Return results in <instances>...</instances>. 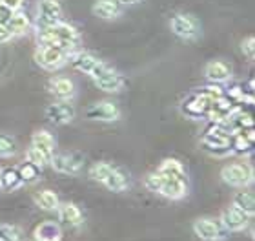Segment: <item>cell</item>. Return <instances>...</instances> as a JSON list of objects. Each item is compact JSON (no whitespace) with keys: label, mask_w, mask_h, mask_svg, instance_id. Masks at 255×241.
I'll list each match as a JSON object with an SVG mask.
<instances>
[{"label":"cell","mask_w":255,"mask_h":241,"mask_svg":"<svg viewBox=\"0 0 255 241\" xmlns=\"http://www.w3.org/2000/svg\"><path fill=\"white\" fill-rule=\"evenodd\" d=\"M38 42L40 46H60L64 49H69L79 42V33L73 26L57 22L53 26L44 27V31L38 35Z\"/></svg>","instance_id":"cell-1"},{"label":"cell","mask_w":255,"mask_h":241,"mask_svg":"<svg viewBox=\"0 0 255 241\" xmlns=\"http://www.w3.org/2000/svg\"><path fill=\"white\" fill-rule=\"evenodd\" d=\"M91 79L95 80V84L101 88V90L104 91H110V93H113V91H119L121 88H123L124 84V79L121 75H119L117 71L112 70L110 66H106L104 62H99V66H97L95 70L90 73Z\"/></svg>","instance_id":"cell-2"},{"label":"cell","mask_w":255,"mask_h":241,"mask_svg":"<svg viewBox=\"0 0 255 241\" xmlns=\"http://www.w3.org/2000/svg\"><path fill=\"white\" fill-rule=\"evenodd\" d=\"M68 49L60 48V46H40V49H37L35 59L42 68L46 70H57L68 60Z\"/></svg>","instance_id":"cell-3"},{"label":"cell","mask_w":255,"mask_h":241,"mask_svg":"<svg viewBox=\"0 0 255 241\" xmlns=\"http://www.w3.org/2000/svg\"><path fill=\"white\" fill-rule=\"evenodd\" d=\"M193 232L204 241H221L228 236V231L221 225V221L201 218L193 223Z\"/></svg>","instance_id":"cell-4"},{"label":"cell","mask_w":255,"mask_h":241,"mask_svg":"<svg viewBox=\"0 0 255 241\" xmlns=\"http://www.w3.org/2000/svg\"><path fill=\"white\" fill-rule=\"evenodd\" d=\"M170 27L177 37L186 38V40H193L201 35V26H199L197 18H193L191 15H182L181 13V15L171 16Z\"/></svg>","instance_id":"cell-5"},{"label":"cell","mask_w":255,"mask_h":241,"mask_svg":"<svg viewBox=\"0 0 255 241\" xmlns=\"http://www.w3.org/2000/svg\"><path fill=\"white\" fill-rule=\"evenodd\" d=\"M221 177H223L224 183H228L232 187H246L252 181L254 174H252V168L248 165L234 163V165L224 166L223 172H221Z\"/></svg>","instance_id":"cell-6"},{"label":"cell","mask_w":255,"mask_h":241,"mask_svg":"<svg viewBox=\"0 0 255 241\" xmlns=\"http://www.w3.org/2000/svg\"><path fill=\"white\" fill-rule=\"evenodd\" d=\"M49 163L53 166V170L60 172V174H68V176H75L80 172L84 161L75 152H64V154H57V156L51 157Z\"/></svg>","instance_id":"cell-7"},{"label":"cell","mask_w":255,"mask_h":241,"mask_svg":"<svg viewBox=\"0 0 255 241\" xmlns=\"http://www.w3.org/2000/svg\"><path fill=\"white\" fill-rule=\"evenodd\" d=\"M86 117L93 119V121H106V123H110V121H117L121 117V110L112 101H101V102H95L86 112Z\"/></svg>","instance_id":"cell-8"},{"label":"cell","mask_w":255,"mask_h":241,"mask_svg":"<svg viewBox=\"0 0 255 241\" xmlns=\"http://www.w3.org/2000/svg\"><path fill=\"white\" fill-rule=\"evenodd\" d=\"M46 117L53 124H68L75 119V108L68 101H57L46 108Z\"/></svg>","instance_id":"cell-9"},{"label":"cell","mask_w":255,"mask_h":241,"mask_svg":"<svg viewBox=\"0 0 255 241\" xmlns=\"http://www.w3.org/2000/svg\"><path fill=\"white\" fill-rule=\"evenodd\" d=\"M60 16H62V7L57 0H40L38 2V22L44 27L60 22Z\"/></svg>","instance_id":"cell-10"},{"label":"cell","mask_w":255,"mask_h":241,"mask_svg":"<svg viewBox=\"0 0 255 241\" xmlns=\"http://www.w3.org/2000/svg\"><path fill=\"white\" fill-rule=\"evenodd\" d=\"M248 218L250 216H246L245 212L237 210L235 207H230L221 214V225L228 232H241L248 227Z\"/></svg>","instance_id":"cell-11"},{"label":"cell","mask_w":255,"mask_h":241,"mask_svg":"<svg viewBox=\"0 0 255 241\" xmlns=\"http://www.w3.org/2000/svg\"><path fill=\"white\" fill-rule=\"evenodd\" d=\"M188 192L186 181L184 179H177V177H164V181L160 185L159 194L168 199H181Z\"/></svg>","instance_id":"cell-12"},{"label":"cell","mask_w":255,"mask_h":241,"mask_svg":"<svg viewBox=\"0 0 255 241\" xmlns=\"http://www.w3.org/2000/svg\"><path fill=\"white\" fill-rule=\"evenodd\" d=\"M31 146L35 150H38L48 161L55 156V139L53 135L49 134L48 130H40L31 137Z\"/></svg>","instance_id":"cell-13"},{"label":"cell","mask_w":255,"mask_h":241,"mask_svg":"<svg viewBox=\"0 0 255 241\" xmlns=\"http://www.w3.org/2000/svg\"><path fill=\"white\" fill-rule=\"evenodd\" d=\"M57 212H59V221H62V223H68V225H73V227H79L84 223V214H82V210L75 203L59 205Z\"/></svg>","instance_id":"cell-14"},{"label":"cell","mask_w":255,"mask_h":241,"mask_svg":"<svg viewBox=\"0 0 255 241\" xmlns=\"http://www.w3.org/2000/svg\"><path fill=\"white\" fill-rule=\"evenodd\" d=\"M68 60L71 62V66H73L75 70L82 71V73H88V75H90L91 71L99 66V62H101L95 55L86 53V51H80V53L71 55V57H68Z\"/></svg>","instance_id":"cell-15"},{"label":"cell","mask_w":255,"mask_h":241,"mask_svg":"<svg viewBox=\"0 0 255 241\" xmlns=\"http://www.w3.org/2000/svg\"><path fill=\"white\" fill-rule=\"evenodd\" d=\"M49 91H51L59 101H69V99L75 95V84L69 79L57 77V79L49 80Z\"/></svg>","instance_id":"cell-16"},{"label":"cell","mask_w":255,"mask_h":241,"mask_svg":"<svg viewBox=\"0 0 255 241\" xmlns=\"http://www.w3.org/2000/svg\"><path fill=\"white\" fill-rule=\"evenodd\" d=\"M62 231L60 225L55 221H44L35 229V240L37 241H60Z\"/></svg>","instance_id":"cell-17"},{"label":"cell","mask_w":255,"mask_h":241,"mask_svg":"<svg viewBox=\"0 0 255 241\" xmlns=\"http://www.w3.org/2000/svg\"><path fill=\"white\" fill-rule=\"evenodd\" d=\"M206 73L208 80H212V82H224V80H228L230 75H232V70H230V66L223 60H213L210 64L206 66Z\"/></svg>","instance_id":"cell-18"},{"label":"cell","mask_w":255,"mask_h":241,"mask_svg":"<svg viewBox=\"0 0 255 241\" xmlns=\"http://www.w3.org/2000/svg\"><path fill=\"white\" fill-rule=\"evenodd\" d=\"M159 174H162L164 177H177V179H184L186 181V172L182 166L181 161L177 159H164L159 166Z\"/></svg>","instance_id":"cell-19"},{"label":"cell","mask_w":255,"mask_h":241,"mask_svg":"<svg viewBox=\"0 0 255 241\" xmlns=\"http://www.w3.org/2000/svg\"><path fill=\"white\" fill-rule=\"evenodd\" d=\"M232 207H235L237 210H241V212H245L246 216H254L255 212V198L252 192H237L234 196V203H232Z\"/></svg>","instance_id":"cell-20"},{"label":"cell","mask_w":255,"mask_h":241,"mask_svg":"<svg viewBox=\"0 0 255 241\" xmlns=\"http://www.w3.org/2000/svg\"><path fill=\"white\" fill-rule=\"evenodd\" d=\"M93 13L101 18H115L121 13V7L113 0H97L93 4Z\"/></svg>","instance_id":"cell-21"},{"label":"cell","mask_w":255,"mask_h":241,"mask_svg":"<svg viewBox=\"0 0 255 241\" xmlns=\"http://www.w3.org/2000/svg\"><path fill=\"white\" fill-rule=\"evenodd\" d=\"M102 185H106L110 190L113 192H124L128 188V177L123 170H119V168H113L110 172V176L106 177V181L102 183Z\"/></svg>","instance_id":"cell-22"},{"label":"cell","mask_w":255,"mask_h":241,"mask_svg":"<svg viewBox=\"0 0 255 241\" xmlns=\"http://www.w3.org/2000/svg\"><path fill=\"white\" fill-rule=\"evenodd\" d=\"M5 27L9 29L11 37L13 35H22V33L27 31V27H29V20H27V16L24 13H13L9 16V20L5 22Z\"/></svg>","instance_id":"cell-23"},{"label":"cell","mask_w":255,"mask_h":241,"mask_svg":"<svg viewBox=\"0 0 255 241\" xmlns=\"http://www.w3.org/2000/svg\"><path fill=\"white\" fill-rule=\"evenodd\" d=\"M35 203L40 207L42 210H57L59 207V196L51 190H42L40 194L35 196Z\"/></svg>","instance_id":"cell-24"},{"label":"cell","mask_w":255,"mask_h":241,"mask_svg":"<svg viewBox=\"0 0 255 241\" xmlns=\"http://www.w3.org/2000/svg\"><path fill=\"white\" fill-rule=\"evenodd\" d=\"M22 185V179L18 176V170H7L0 172V187H4L5 190H15Z\"/></svg>","instance_id":"cell-25"},{"label":"cell","mask_w":255,"mask_h":241,"mask_svg":"<svg viewBox=\"0 0 255 241\" xmlns=\"http://www.w3.org/2000/svg\"><path fill=\"white\" fill-rule=\"evenodd\" d=\"M0 241H24V236L18 227L0 223Z\"/></svg>","instance_id":"cell-26"},{"label":"cell","mask_w":255,"mask_h":241,"mask_svg":"<svg viewBox=\"0 0 255 241\" xmlns=\"http://www.w3.org/2000/svg\"><path fill=\"white\" fill-rule=\"evenodd\" d=\"M112 170H113V166L110 165V163H95V165L90 168V176H91V179H95V181L104 183Z\"/></svg>","instance_id":"cell-27"},{"label":"cell","mask_w":255,"mask_h":241,"mask_svg":"<svg viewBox=\"0 0 255 241\" xmlns=\"http://www.w3.org/2000/svg\"><path fill=\"white\" fill-rule=\"evenodd\" d=\"M16 152V141L7 134H0V157H9Z\"/></svg>","instance_id":"cell-28"},{"label":"cell","mask_w":255,"mask_h":241,"mask_svg":"<svg viewBox=\"0 0 255 241\" xmlns=\"http://www.w3.org/2000/svg\"><path fill=\"white\" fill-rule=\"evenodd\" d=\"M162 181H164V176L159 174V172H153V174H148V176H146V179H144V187L148 188L149 192H159Z\"/></svg>","instance_id":"cell-29"},{"label":"cell","mask_w":255,"mask_h":241,"mask_svg":"<svg viewBox=\"0 0 255 241\" xmlns=\"http://www.w3.org/2000/svg\"><path fill=\"white\" fill-rule=\"evenodd\" d=\"M26 159H27V163H31V165H35L37 168H44V166H46V165L49 163V161L46 159V157H44L38 150H35L33 146L26 152Z\"/></svg>","instance_id":"cell-30"},{"label":"cell","mask_w":255,"mask_h":241,"mask_svg":"<svg viewBox=\"0 0 255 241\" xmlns=\"http://www.w3.org/2000/svg\"><path fill=\"white\" fill-rule=\"evenodd\" d=\"M18 176H20L22 183L24 181H33V179H37L38 176V168L31 163H26V165H22L18 168Z\"/></svg>","instance_id":"cell-31"},{"label":"cell","mask_w":255,"mask_h":241,"mask_svg":"<svg viewBox=\"0 0 255 241\" xmlns=\"http://www.w3.org/2000/svg\"><path fill=\"white\" fill-rule=\"evenodd\" d=\"M250 146H252V141L246 139L245 134L237 135V139H235V145H234V148H237V152H246L248 148H250Z\"/></svg>","instance_id":"cell-32"},{"label":"cell","mask_w":255,"mask_h":241,"mask_svg":"<svg viewBox=\"0 0 255 241\" xmlns=\"http://www.w3.org/2000/svg\"><path fill=\"white\" fill-rule=\"evenodd\" d=\"M255 38L254 37H248L246 40H243V51H245L250 59H254V51H255Z\"/></svg>","instance_id":"cell-33"},{"label":"cell","mask_w":255,"mask_h":241,"mask_svg":"<svg viewBox=\"0 0 255 241\" xmlns=\"http://www.w3.org/2000/svg\"><path fill=\"white\" fill-rule=\"evenodd\" d=\"M0 2H2L5 7H9L11 11H18L22 7V4H24V0H0Z\"/></svg>","instance_id":"cell-34"},{"label":"cell","mask_w":255,"mask_h":241,"mask_svg":"<svg viewBox=\"0 0 255 241\" xmlns=\"http://www.w3.org/2000/svg\"><path fill=\"white\" fill-rule=\"evenodd\" d=\"M13 15V11L9 7H5L2 2H0V24H5V22L9 20V16Z\"/></svg>","instance_id":"cell-35"},{"label":"cell","mask_w":255,"mask_h":241,"mask_svg":"<svg viewBox=\"0 0 255 241\" xmlns=\"http://www.w3.org/2000/svg\"><path fill=\"white\" fill-rule=\"evenodd\" d=\"M9 38H11L9 29L5 27V24H0V42H5V40H9Z\"/></svg>","instance_id":"cell-36"},{"label":"cell","mask_w":255,"mask_h":241,"mask_svg":"<svg viewBox=\"0 0 255 241\" xmlns=\"http://www.w3.org/2000/svg\"><path fill=\"white\" fill-rule=\"evenodd\" d=\"M113 2H117V4H137L140 0H113Z\"/></svg>","instance_id":"cell-37"}]
</instances>
